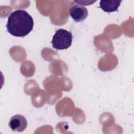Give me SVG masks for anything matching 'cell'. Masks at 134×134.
Returning a JSON list of instances; mask_svg holds the SVG:
<instances>
[{
  "label": "cell",
  "mask_w": 134,
  "mask_h": 134,
  "mask_svg": "<svg viewBox=\"0 0 134 134\" xmlns=\"http://www.w3.org/2000/svg\"><path fill=\"white\" fill-rule=\"evenodd\" d=\"M72 42V33L63 29L57 30L51 41L53 48L57 50L67 49L71 46Z\"/></svg>",
  "instance_id": "cell-2"
},
{
  "label": "cell",
  "mask_w": 134,
  "mask_h": 134,
  "mask_svg": "<svg viewBox=\"0 0 134 134\" xmlns=\"http://www.w3.org/2000/svg\"><path fill=\"white\" fill-rule=\"evenodd\" d=\"M121 1H104L99 2L100 8L105 12L111 13L117 11Z\"/></svg>",
  "instance_id": "cell-5"
},
{
  "label": "cell",
  "mask_w": 134,
  "mask_h": 134,
  "mask_svg": "<svg viewBox=\"0 0 134 134\" xmlns=\"http://www.w3.org/2000/svg\"><path fill=\"white\" fill-rule=\"evenodd\" d=\"M69 14L75 21L80 22L85 19L87 17L88 11L85 7L75 4L70 7Z\"/></svg>",
  "instance_id": "cell-4"
},
{
  "label": "cell",
  "mask_w": 134,
  "mask_h": 134,
  "mask_svg": "<svg viewBox=\"0 0 134 134\" xmlns=\"http://www.w3.org/2000/svg\"><path fill=\"white\" fill-rule=\"evenodd\" d=\"M34 25V20L27 12L17 9L9 16L6 27L10 35L15 37H24L32 31Z\"/></svg>",
  "instance_id": "cell-1"
},
{
  "label": "cell",
  "mask_w": 134,
  "mask_h": 134,
  "mask_svg": "<svg viewBox=\"0 0 134 134\" xmlns=\"http://www.w3.org/2000/svg\"><path fill=\"white\" fill-rule=\"evenodd\" d=\"M8 126L14 131L22 132L27 128V121L24 116L17 114L11 117Z\"/></svg>",
  "instance_id": "cell-3"
},
{
  "label": "cell",
  "mask_w": 134,
  "mask_h": 134,
  "mask_svg": "<svg viewBox=\"0 0 134 134\" xmlns=\"http://www.w3.org/2000/svg\"><path fill=\"white\" fill-rule=\"evenodd\" d=\"M74 2L75 3L80 4L81 5H90L92 4L94 2H95L96 1H74Z\"/></svg>",
  "instance_id": "cell-6"
}]
</instances>
